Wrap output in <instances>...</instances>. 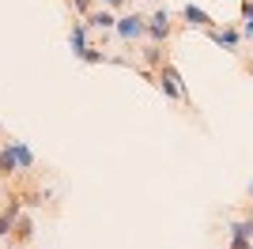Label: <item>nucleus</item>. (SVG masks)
I'll return each mask as SVG.
<instances>
[{
	"label": "nucleus",
	"mask_w": 253,
	"mask_h": 249,
	"mask_svg": "<svg viewBox=\"0 0 253 249\" xmlns=\"http://www.w3.org/2000/svg\"><path fill=\"white\" fill-rule=\"evenodd\" d=\"M155 87L167 94V98L193 102V94H189V87H185V80H181V72H178V64H174V61H163V68L155 72Z\"/></svg>",
	"instance_id": "obj_1"
},
{
	"label": "nucleus",
	"mask_w": 253,
	"mask_h": 249,
	"mask_svg": "<svg viewBox=\"0 0 253 249\" xmlns=\"http://www.w3.org/2000/svg\"><path fill=\"white\" fill-rule=\"evenodd\" d=\"M114 34L121 42H140V38H148V15L144 11H128V15H117V27H114Z\"/></svg>",
	"instance_id": "obj_2"
},
{
	"label": "nucleus",
	"mask_w": 253,
	"mask_h": 249,
	"mask_svg": "<svg viewBox=\"0 0 253 249\" xmlns=\"http://www.w3.org/2000/svg\"><path fill=\"white\" fill-rule=\"evenodd\" d=\"M170 34H174V15H170L167 4H159V8L148 15V38L155 42V45H167Z\"/></svg>",
	"instance_id": "obj_3"
},
{
	"label": "nucleus",
	"mask_w": 253,
	"mask_h": 249,
	"mask_svg": "<svg viewBox=\"0 0 253 249\" xmlns=\"http://www.w3.org/2000/svg\"><path fill=\"white\" fill-rule=\"evenodd\" d=\"M178 19H181V23H189V27H197V31H204V34L219 27V19H215V15H208L204 8H197V4H185V8L178 11Z\"/></svg>",
	"instance_id": "obj_4"
},
{
	"label": "nucleus",
	"mask_w": 253,
	"mask_h": 249,
	"mask_svg": "<svg viewBox=\"0 0 253 249\" xmlns=\"http://www.w3.org/2000/svg\"><path fill=\"white\" fill-rule=\"evenodd\" d=\"M19 215H23V200H19V197H11L8 208L0 211V238H11V230H15Z\"/></svg>",
	"instance_id": "obj_5"
},
{
	"label": "nucleus",
	"mask_w": 253,
	"mask_h": 249,
	"mask_svg": "<svg viewBox=\"0 0 253 249\" xmlns=\"http://www.w3.org/2000/svg\"><path fill=\"white\" fill-rule=\"evenodd\" d=\"M208 38L227 53H238V45H242V34L234 31V27H215V31H208Z\"/></svg>",
	"instance_id": "obj_6"
},
{
	"label": "nucleus",
	"mask_w": 253,
	"mask_h": 249,
	"mask_svg": "<svg viewBox=\"0 0 253 249\" xmlns=\"http://www.w3.org/2000/svg\"><path fill=\"white\" fill-rule=\"evenodd\" d=\"M87 34H91V27H87L84 19H72V31H68V45H72V57H80V53L91 45V42H87Z\"/></svg>",
	"instance_id": "obj_7"
},
{
	"label": "nucleus",
	"mask_w": 253,
	"mask_h": 249,
	"mask_svg": "<svg viewBox=\"0 0 253 249\" xmlns=\"http://www.w3.org/2000/svg\"><path fill=\"white\" fill-rule=\"evenodd\" d=\"M84 23L91 27V31H102V34H106V31H114V27H117V15H114L110 8H95Z\"/></svg>",
	"instance_id": "obj_8"
},
{
	"label": "nucleus",
	"mask_w": 253,
	"mask_h": 249,
	"mask_svg": "<svg viewBox=\"0 0 253 249\" xmlns=\"http://www.w3.org/2000/svg\"><path fill=\"white\" fill-rule=\"evenodd\" d=\"M8 147H11V155H15V163H19V174L34 170V151H31L27 144H23V140H15V136H11V140H8Z\"/></svg>",
	"instance_id": "obj_9"
},
{
	"label": "nucleus",
	"mask_w": 253,
	"mask_h": 249,
	"mask_svg": "<svg viewBox=\"0 0 253 249\" xmlns=\"http://www.w3.org/2000/svg\"><path fill=\"white\" fill-rule=\"evenodd\" d=\"M11 238H15V246H27V242L34 238V219L19 215V223H15V230H11Z\"/></svg>",
	"instance_id": "obj_10"
},
{
	"label": "nucleus",
	"mask_w": 253,
	"mask_h": 249,
	"mask_svg": "<svg viewBox=\"0 0 253 249\" xmlns=\"http://www.w3.org/2000/svg\"><path fill=\"white\" fill-rule=\"evenodd\" d=\"M163 61H167V49H163V45H155V42H148V45H144V64H148V68H163Z\"/></svg>",
	"instance_id": "obj_11"
},
{
	"label": "nucleus",
	"mask_w": 253,
	"mask_h": 249,
	"mask_svg": "<svg viewBox=\"0 0 253 249\" xmlns=\"http://www.w3.org/2000/svg\"><path fill=\"white\" fill-rule=\"evenodd\" d=\"M11 174H19V163H15V155H11V147L4 144L0 147V177H11Z\"/></svg>",
	"instance_id": "obj_12"
},
{
	"label": "nucleus",
	"mask_w": 253,
	"mask_h": 249,
	"mask_svg": "<svg viewBox=\"0 0 253 249\" xmlns=\"http://www.w3.org/2000/svg\"><path fill=\"white\" fill-rule=\"evenodd\" d=\"M227 230H231V238H250V242H253V215L234 219V223H231Z\"/></svg>",
	"instance_id": "obj_13"
},
{
	"label": "nucleus",
	"mask_w": 253,
	"mask_h": 249,
	"mask_svg": "<svg viewBox=\"0 0 253 249\" xmlns=\"http://www.w3.org/2000/svg\"><path fill=\"white\" fill-rule=\"evenodd\" d=\"M80 61H84V64H106V61H114V57H106L102 49H95V45H87V49L80 53Z\"/></svg>",
	"instance_id": "obj_14"
},
{
	"label": "nucleus",
	"mask_w": 253,
	"mask_h": 249,
	"mask_svg": "<svg viewBox=\"0 0 253 249\" xmlns=\"http://www.w3.org/2000/svg\"><path fill=\"white\" fill-rule=\"evenodd\" d=\"M72 11L80 15V19H87V15L95 11V0H72Z\"/></svg>",
	"instance_id": "obj_15"
},
{
	"label": "nucleus",
	"mask_w": 253,
	"mask_h": 249,
	"mask_svg": "<svg viewBox=\"0 0 253 249\" xmlns=\"http://www.w3.org/2000/svg\"><path fill=\"white\" fill-rule=\"evenodd\" d=\"M242 19L253 23V0H242Z\"/></svg>",
	"instance_id": "obj_16"
},
{
	"label": "nucleus",
	"mask_w": 253,
	"mask_h": 249,
	"mask_svg": "<svg viewBox=\"0 0 253 249\" xmlns=\"http://www.w3.org/2000/svg\"><path fill=\"white\" fill-rule=\"evenodd\" d=\"M121 4H125V0H102V8H110V11H114V8H121Z\"/></svg>",
	"instance_id": "obj_17"
},
{
	"label": "nucleus",
	"mask_w": 253,
	"mask_h": 249,
	"mask_svg": "<svg viewBox=\"0 0 253 249\" xmlns=\"http://www.w3.org/2000/svg\"><path fill=\"white\" fill-rule=\"evenodd\" d=\"M242 34H246V38H253V23H242Z\"/></svg>",
	"instance_id": "obj_18"
},
{
	"label": "nucleus",
	"mask_w": 253,
	"mask_h": 249,
	"mask_svg": "<svg viewBox=\"0 0 253 249\" xmlns=\"http://www.w3.org/2000/svg\"><path fill=\"white\" fill-rule=\"evenodd\" d=\"M250 197H253V181H250Z\"/></svg>",
	"instance_id": "obj_19"
},
{
	"label": "nucleus",
	"mask_w": 253,
	"mask_h": 249,
	"mask_svg": "<svg viewBox=\"0 0 253 249\" xmlns=\"http://www.w3.org/2000/svg\"><path fill=\"white\" fill-rule=\"evenodd\" d=\"M11 249H27V246H11Z\"/></svg>",
	"instance_id": "obj_20"
},
{
	"label": "nucleus",
	"mask_w": 253,
	"mask_h": 249,
	"mask_svg": "<svg viewBox=\"0 0 253 249\" xmlns=\"http://www.w3.org/2000/svg\"><path fill=\"white\" fill-rule=\"evenodd\" d=\"M250 76H253V64H250Z\"/></svg>",
	"instance_id": "obj_21"
},
{
	"label": "nucleus",
	"mask_w": 253,
	"mask_h": 249,
	"mask_svg": "<svg viewBox=\"0 0 253 249\" xmlns=\"http://www.w3.org/2000/svg\"><path fill=\"white\" fill-rule=\"evenodd\" d=\"M125 4H128V0H125Z\"/></svg>",
	"instance_id": "obj_22"
}]
</instances>
